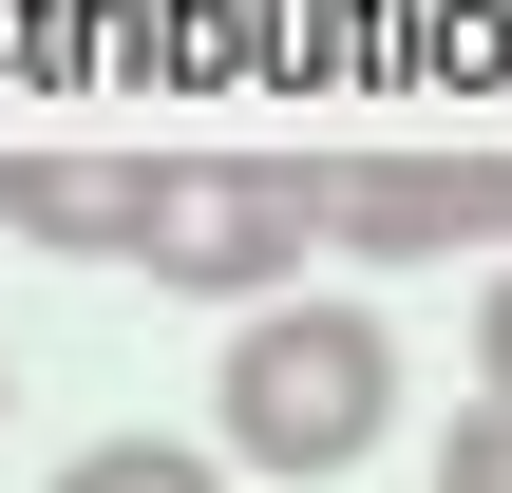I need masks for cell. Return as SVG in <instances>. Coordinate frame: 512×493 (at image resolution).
Returning <instances> with one entry per match:
<instances>
[{"mask_svg":"<svg viewBox=\"0 0 512 493\" xmlns=\"http://www.w3.org/2000/svg\"><path fill=\"white\" fill-rule=\"evenodd\" d=\"M209 399H228V475L342 493L399 437V342H380V304H247V342H228Z\"/></svg>","mask_w":512,"mask_h":493,"instance_id":"obj_1","label":"cell"},{"mask_svg":"<svg viewBox=\"0 0 512 493\" xmlns=\"http://www.w3.org/2000/svg\"><path fill=\"white\" fill-rule=\"evenodd\" d=\"M323 247V171L304 152H171L152 171V285H190V304H266L285 266Z\"/></svg>","mask_w":512,"mask_h":493,"instance_id":"obj_2","label":"cell"},{"mask_svg":"<svg viewBox=\"0 0 512 493\" xmlns=\"http://www.w3.org/2000/svg\"><path fill=\"white\" fill-rule=\"evenodd\" d=\"M323 228H342L361 266L512 247V152H361V171H323Z\"/></svg>","mask_w":512,"mask_h":493,"instance_id":"obj_3","label":"cell"},{"mask_svg":"<svg viewBox=\"0 0 512 493\" xmlns=\"http://www.w3.org/2000/svg\"><path fill=\"white\" fill-rule=\"evenodd\" d=\"M152 171L171 152H19L0 171V228L19 247H76V266H133L152 247Z\"/></svg>","mask_w":512,"mask_h":493,"instance_id":"obj_4","label":"cell"},{"mask_svg":"<svg viewBox=\"0 0 512 493\" xmlns=\"http://www.w3.org/2000/svg\"><path fill=\"white\" fill-rule=\"evenodd\" d=\"M57 493H228V456H190V437H95Z\"/></svg>","mask_w":512,"mask_h":493,"instance_id":"obj_5","label":"cell"},{"mask_svg":"<svg viewBox=\"0 0 512 493\" xmlns=\"http://www.w3.org/2000/svg\"><path fill=\"white\" fill-rule=\"evenodd\" d=\"M437 493H512V399H475V418L437 437Z\"/></svg>","mask_w":512,"mask_h":493,"instance_id":"obj_6","label":"cell"},{"mask_svg":"<svg viewBox=\"0 0 512 493\" xmlns=\"http://www.w3.org/2000/svg\"><path fill=\"white\" fill-rule=\"evenodd\" d=\"M475 399H512V266L475 285Z\"/></svg>","mask_w":512,"mask_h":493,"instance_id":"obj_7","label":"cell"}]
</instances>
